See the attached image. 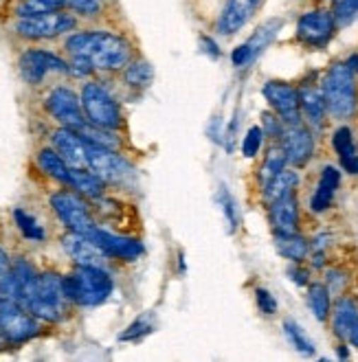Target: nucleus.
Wrapping results in <instances>:
<instances>
[{"label": "nucleus", "mask_w": 358, "mask_h": 362, "mask_svg": "<svg viewBox=\"0 0 358 362\" xmlns=\"http://www.w3.org/2000/svg\"><path fill=\"white\" fill-rule=\"evenodd\" d=\"M35 160H37V167L47 176H51L53 180H57L62 185H69L71 167L64 158L57 154L55 147H40L37 154H35Z\"/></svg>", "instance_id": "4be33fe9"}, {"label": "nucleus", "mask_w": 358, "mask_h": 362, "mask_svg": "<svg viewBox=\"0 0 358 362\" xmlns=\"http://www.w3.org/2000/svg\"><path fill=\"white\" fill-rule=\"evenodd\" d=\"M308 305L319 321H325L330 314V290L323 284H312L308 290Z\"/></svg>", "instance_id": "2f4dec72"}, {"label": "nucleus", "mask_w": 358, "mask_h": 362, "mask_svg": "<svg viewBox=\"0 0 358 362\" xmlns=\"http://www.w3.org/2000/svg\"><path fill=\"white\" fill-rule=\"evenodd\" d=\"M299 105L304 108L306 117L310 119L312 125H321L323 123V117H325V99H323V93H319L317 88L312 86H306L299 90Z\"/></svg>", "instance_id": "a878e982"}, {"label": "nucleus", "mask_w": 358, "mask_h": 362, "mask_svg": "<svg viewBox=\"0 0 358 362\" xmlns=\"http://www.w3.org/2000/svg\"><path fill=\"white\" fill-rule=\"evenodd\" d=\"M270 222L275 233H297L299 228V206L294 194H286L270 202Z\"/></svg>", "instance_id": "aec40b11"}, {"label": "nucleus", "mask_w": 358, "mask_h": 362, "mask_svg": "<svg viewBox=\"0 0 358 362\" xmlns=\"http://www.w3.org/2000/svg\"><path fill=\"white\" fill-rule=\"evenodd\" d=\"M220 198H222V209H224V213H226V220H229V226H231V230L236 228V224H238V218H236V202H233V198L229 196V191L222 187V191H220Z\"/></svg>", "instance_id": "ea45409f"}, {"label": "nucleus", "mask_w": 358, "mask_h": 362, "mask_svg": "<svg viewBox=\"0 0 358 362\" xmlns=\"http://www.w3.org/2000/svg\"><path fill=\"white\" fill-rule=\"evenodd\" d=\"M0 334L11 343H25L40 334V318L25 305L3 299L0 301Z\"/></svg>", "instance_id": "1a4fd4ad"}, {"label": "nucleus", "mask_w": 358, "mask_h": 362, "mask_svg": "<svg viewBox=\"0 0 358 362\" xmlns=\"http://www.w3.org/2000/svg\"><path fill=\"white\" fill-rule=\"evenodd\" d=\"M69 187L88 200L103 198V191H106V182H103L97 174H93L91 169H75V167H71Z\"/></svg>", "instance_id": "412c9836"}, {"label": "nucleus", "mask_w": 358, "mask_h": 362, "mask_svg": "<svg viewBox=\"0 0 358 362\" xmlns=\"http://www.w3.org/2000/svg\"><path fill=\"white\" fill-rule=\"evenodd\" d=\"M339 180H341V176H339V172H336L334 167H325L323 169L319 187H317V191H314V196L310 200L312 211L321 213V211H325L330 206V202L334 198V191H336V187H339Z\"/></svg>", "instance_id": "5701e85b"}, {"label": "nucleus", "mask_w": 358, "mask_h": 362, "mask_svg": "<svg viewBox=\"0 0 358 362\" xmlns=\"http://www.w3.org/2000/svg\"><path fill=\"white\" fill-rule=\"evenodd\" d=\"M64 51L71 57L86 59L101 73L123 71L132 62V45L123 35L110 31H77L64 42Z\"/></svg>", "instance_id": "f257e3e1"}, {"label": "nucleus", "mask_w": 358, "mask_h": 362, "mask_svg": "<svg viewBox=\"0 0 358 362\" xmlns=\"http://www.w3.org/2000/svg\"><path fill=\"white\" fill-rule=\"evenodd\" d=\"M86 158H88L91 172L97 174L106 185H128L134 178L132 165L119 152L108 150V147H101V145L86 141Z\"/></svg>", "instance_id": "6e6552de"}, {"label": "nucleus", "mask_w": 358, "mask_h": 362, "mask_svg": "<svg viewBox=\"0 0 358 362\" xmlns=\"http://www.w3.org/2000/svg\"><path fill=\"white\" fill-rule=\"evenodd\" d=\"M13 220H16V226L20 228V233H23L29 242H45L47 233L37 224V220L31 216V213H27L23 209H16L13 211Z\"/></svg>", "instance_id": "7c9ffc66"}, {"label": "nucleus", "mask_w": 358, "mask_h": 362, "mask_svg": "<svg viewBox=\"0 0 358 362\" xmlns=\"http://www.w3.org/2000/svg\"><path fill=\"white\" fill-rule=\"evenodd\" d=\"M341 163L350 174H358V154L345 156V158H341Z\"/></svg>", "instance_id": "37998d69"}, {"label": "nucleus", "mask_w": 358, "mask_h": 362, "mask_svg": "<svg viewBox=\"0 0 358 362\" xmlns=\"http://www.w3.org/2000/svg\"><path fill=\"white\" fill-rule=\"evenodd\" d=\"M64 9H71V0H20L16 7V16L27 18V16L64 11Z\"/></svg>", "instance_id": "bb28decb"}, {"label": "nucleus", "mask_w": 358, "mask_h": 362, "mask_svg": "<svg viewBox=\"0 0 358 362\" xmlns=\"http://www.w3.org/2000/svg\"><path fill=\"white\" fill-rule=\"evenodd\" d=\"M264 132L268 134V136H282V125H279V121H277V117H272V115H264Z\"/></svg>", "instance_id": "a19ab883"}, {"label": "nucleus", "mask_w": 358, "mask_h": 362, "mask_svg": "<svg viewBox=\"0 0 358 362\" xmlns=\"http://www.w3.org/2000/svg\"><path fill=\"white\" fill-rule=\"evenodd\" d=\"M279 27H282V20H268V23H264L255 33L250 35L248 42H244V45L238 47L233 51V55H231L236 66H246V64H250L253 59H255L270 45L272 37L277 35Z\"/></svg>", "instance_id": "f3484780"}, {"label": "nucleus", "mask_w": 358, "mask_h": 362, "mask_svg": "<svg viewBox=\"0 0 358 362\" xmlns=\"http://www.w3.org/2000/svg\"><path fill=\"white\" fill-rule=\"evenodd\" d=\"M334 16L325 9H314L299 18L297 23V37L308 47H323L334 35Z\"/></svg>", "instance_id": "f8f14e48"}, {"label": "nucleus", "mask_w": 358, "mask_h": 362, "mask_svg": "<svg viewBox=\"0 0 358 362\" xmlns=\"http://www.w3.org/2000/svg\"><path fill=\"white\" fill-rule=\"evenodd\" d=\"M9 268H11V259H9V252L0 246V279L9 272Z\"/></svg>", "instance_id": "79ce46f5"}, {"label": "nucleus", "mask_w": 358, "mask_h": 362, "mask_svg": "<svg viewBox=\"0 0 358 362\" xmlns=\"http://www.w3.org/2000/svg\"><path fill=\"white\" fill-rule=\"evenodd\" d=\"M339 356H341V358H347V349L341 347V349H339Z\"/></svg>", "instance_id": "09e8293b"}, {"label": "nucleus", "mask_w": 358, "mask_h": 362, "mask_svg": "<svg viewBox=\"0 0 358 362\" xmlns=\"http://www.w3.org/2000/svg\"><path fill=\"white\" fill-rule=\"evenodd\" d=\"M77 27V18L73 13L64 11H51V13H37V16H27L18 18L13 25V33L29 42H40V40H53L59 37Z\"/></svg>", "instance_id": "423d86ee"}, {"label": "nucleus", "mask_w": 358, "mask_h": 362, "mask_svg": "<svg viewBox=\"0 0 358 362\" xmlns=\"http://www.w3.org/2000/svg\"><path fill=\"white\" fill-rule=\"evenodd\" d=\"M275 246L282 257L290 262H304L308 257V242L297 233H277Z\"/></svg>", "instance_id": "393cba45"}, {"label": "nucleus", "mask_w": 358, "mask_h": 362, "mask_svg": "<svg viewBox=\"0 0 358 362\" xmlns=\"http://www.w3.org/2000/svg\"><path fill=\"white\" fill-rule=\"evenodd\" d=\"M290 274H292V276H290V279H294V281H297L299 286L308 284V279H306V276H308V274H306L304 270H290Z\"/></svg>", "instance_id": "c03bdc74"}, {"label": "nucleus", "mask_w": 358, "mask_h": 362, "mask_svg": "<svg viewBox=\"0 0 358 362\" xmlns=\"http://www.w3.org/2000/svg\"><path fill=\"white\" fill-rule=\"evenodd\" d=\"M255 299H258V308L264 312V314H275L277 312V301L272 299V294L264 288H258L255 290Z\"/></svg>", "instance_id": "4c0bfd02"}, {"label": "nucleus", "mask_w": 358, "mask_h": 362, "mask_svg": "<svg viewBox=\"0 0 358 362\" xmlns=\"http://www.w3.org/2000/svg\"><path fill=\"white\" fill-rule=\"evenodd\" d=\"M325 108L336 119H350L356 110V81L347 64H332L323 79Z\"/></svg>", "instance_id": "39448f33"}, {"label": "nucleus", "mask_w": 358, "mask_h": 362, "mask_svg": "<svg viewBox=\"0 0 358 362\" xmlns=\"http://www.w3.org/2000/svg\"><path fill=\"white\" fill-rule=\"evenodd\" d=\"M297 182H299L297 172H288V169H282V172L266 185L264 196H266L268 202H272V200H277V198H282L286 194H292L294 187H297Z\"/></svg>", "instance_id": "cd10ccee"}, {"label": "nucleus", "mask_w": 358, "mask_h": 362, "mask_svg": "<svg viewBox=\"0 0 358 362\" xmlns=\"http://www.w3.org/2000/svg\"><path fill=\"white\" fill-rule=\"evenodd\" d=\"M332 145H334V150L339 152V156H341V158L356 154V150H354V141H352V130H350V127H339V130L334 132Z\"/></svg>", "instance_id": "f704fd0d"}, {"label": "nucleus", "mask_w": 358, "mask_h": 362, "mask_svg": "<svg viewBox=\"0 0 358 362\" xmlns=\"http://www.w3.org/2000/svg\"><path fill=\"white\" fill-rule=\"evenodd\" d=\"M152 332V325L145 321V318H139L137 323H132L130 327H128V332H123L121 334V340H139L141 336H145V334H150Z\"/></svg>", "instance_id": "58836bf2"}, {"label": "nucleus", "mask_w": 358, "mask_h": 362, "mask_svg": "<svg viewBox=\"0 0 358 362\" xmlns=\"http://www.w3.org/2000/svg\"><path fill=\"white\" fill-rule=\"evenodd\" d=\"M18 71L29 86H40L51 73H69V62H64L51 51L29 49L20 55Z\"/></svg>", "instance_id": "9b49d317"}, {"label": "nucleus", "mask_w": 358, "mask_h": 362, "mask_svg": "<svg viewBox=\"0 0 358 362\" xmlns=\"http://www.w3.org/2000/svg\"><path fill=\"white\" fill-rule=\"evenodd\" d=\"M71 11L77 16H97L101 11V0H71Z\"/></svg>", "instance_id": "e433bc0d"}, {"label": "nucleus", "mask_w": 358, "mask_h": 362, "mask_svg": "<svg viewBox=\"0 0 358 362\" xmlns=\"http://www.w3.org/2000/svg\"><path fill=\"white\" fill-rule=\"evenodd\" d=\"M45 108L59 125L71 127V130H79L81 125L88 123L83 117L79 95L69 86H55L45 99Z\"/></svg>", "instance_id": "9d476101"}, {"label": "nucleus", "mask_w": 358, "mask_h": 362, "mask_svg": "<svg viewBox=\"0 0 358 362\" xmlns=\"http://www.w3.org/2000/svg\"><path fill=\"white\" fill-rule=\"evenodd\" d=\"M358 321V308L352 299L343 296V299L336 301L334 308V334L339 338H350V332L354 323Z\"/></svg>", "instance_id": "b1692460"}, {"label": "nucleus", "mask_w": 358, "mask_h": 362, "mask_svg": "<svg viewBox=\"0 0 358 362\" xmlns=\"http://www.w3.org/2000/svg\"><path fill=\"white\" fill-rule=\"evenodd\" d=\"M81 108L86 121L95 127L119 132L125 125L119 101L108 93V88L99 81H86L81 86Z\"/></svg>", "instance_id": "7ed1b4c3"}, {"label": "nucleus", "mask_w": 358, "mask_h": 362, "mask_svg": "<svg viewBox=\"0 0 358 362\" xmlns=\"http://www.w3.org/2000/svg\"><path fill=\"white\" fill-rule=\"evenodd\" d=\"M62 286L69 303L81 308H95L108 301L115 290V281L103 266H75L67 276H62Z\"/></svg>", "instance_id": "f03ea898"}, {"label": "nucleus", "mask_w": 358, "mask_h": 362, "mask_svg": "<svg viewBox=\"0 0 358 362\" xmlns=\"http://www.w3.org/2000/svg\"><path fill=\"white\" fill-rule=\"evenodd\" d=\"M284 152L288 163H292L294 167H301L310 160L312 150H314V141L312 134L301 125H292L290 130L284 134Z\"/></svg>", "instance_id": "6ab92c4d"}, {"label": "nucleus", "mask_w": 358, "mask_h": 362, "mask_svg": "<svg viewBox=\"0 0 358 362\" xmlns=\"http://www.w3.org/2000/svg\"><path fill=\"white\" fill-rule=\"evenodd\" d=\"M51 209L55 211L59 222L69 230L81 233V235H88V233L97 226L88 202L83 200V196L77 194V191H71V189L55 191L51 196Z\"/></svg>", "instance_id": "0eeeda50"}, {"label": "nucleus", "mask_w": 358, "mask_h": 362, "mask_svg": "<svg viewBox=\"0 0 358 362\" xmlns=\"http://www.w3.org/2000/svg\"><path fill=\"white\" fill-rule=\"evenodd\" d=\"M51 145L57 150V154L69 163V167L75 169H88L86 158V139H83L77 130L59 125L51 132Z\"/></svg>", "instance_id": "4468645a"}, {"label": "nucleus", "mask_w": 358, "mask_h": 362, "mask_svg": "<svg viewBox=\"0 0 358 362\" xmlns=\"http://www.w3.org/2000/svg\"><path fill=\"white\" fill-rule=\"evenodd\" d=\"M286 160H288V158H286L284 147H279V145L270 147L268 154H266V158H264V163H262V169H260V180L264 182V187L282 172L284 165H286Z\"/></svg>", "instance_id": "c756f323"}, {"label": "nucleus", "mask_w": 358, "mask_h": 362, "mask_svg": "<svg viewBox=\"0 0 358 362\" xmlns=\"http://www.w3.org/2000/svg\"><path fill=\"white\" fill-rule=\"evenodd\" d=\"M88 238L108 255L110 259H121V262H134L143 255V244L139 240H132V238H123V235H117V233H110L106 228H99L95 226Z\"/></svg>", "instance_id": "ddd939ff"}, {"label": "nucleus", "mask_w": 358, "mask_h": 362, "mask_svg": "<svg viewBox=\"0 0 358 362\" xmlns=\"http://www.w3.org/2000/svg\"><path fill=\"white\" fill-rule=\"evenodd\" d=\"M62 248H64V252L79 266L106 268V262L110 259L88 235H81V233H75V230H69L67 235H62Z\"/></svg>", "instance_id": "dca6fc26"}, {"label": "nucleus", "mask_w": 358, "mask_h": 362, "mask_svg": "<svg viewBox=\"0 0 358 362\" xmlns=\"http://www.w3.org/2000/svg\"><path fill=\"white\" fill-rule=\"evenodd\" d=\"M202 45L207 47V51H209V53H212V57H218V55H220V53L216 51L218 47H216V45H214V42H212V40H209V37H202Z\"/></svg>", "instance_id": "a18cd8bd"}, {"label": "nucleus", "mask_w": 358, "mask_h": 362, "mask_svg": "<svg viewBox=\"0 0 358 362\" xmlns=\"http://www.w3.org/2000/svg\"><path fill=\"white\" fill-rule=\"evenodd\" d=\"M284 329H286V336H288V340L292 343V347H294V349H299L301 354H314L312 340L304 334V329H301L297 323L286 321V323H284Z\"/></svg>", "instance_id": "72a5a7b5"}, {"label": "nucleus", "mask_w": 358, "mask_h": 362, "mask_svg": "<svg viewBox=\"0 0 358 362\" xmlns=\"http://www.w3.org/2000/svg\"><path fill=\"white\" fill-rule=\"evenodd\" d=\"M123 81L132 88H145L152 81V66L145 59H132L123 69Z\"/></svg>", "instance_id": "c85d7f7f"}, {"label": "nucleus", "mask_w": 358, "mask_h": 362, "mask_svg": "<svg viewBox=\"0 0 358 362\" xmlns=\"http://www.w3.org/2000/svg\"><path fill=\"white\" fill-rule=\"evenodd\" d=\"M347 69H350L352 73H358V55H352V57L347 59Z\"/></svg>", "instance_id": "de8ad7c7"}, {"label": "nucleus", "mask_w": 358, "mask_h": 362, "mask_svg": "<svg viewBox=\"0 0 358 362\" xmlns=\"http://www.w3.org/2000/svg\"><path fill=\"white\" fill-rule=\"evenodd\" d=\"M262 141H264V130H262V127H250V130L246 132V136H244V143H242L244 156L246 158L258 156L260 147H262Z\"/></svg>", "instance_id": "c9c22d12"}, {"label": "nucleus", "mask_w": 358, "mask_h": 362, "mask_svg": "<svg viewBox=\"0 0 358 362\" xmlns=\"http://www.w3.org/2000/svg\"><path fill=\"white\" fill-rule=\"evenodd\" d=\"M67 294H64V286H62V274L47 270L40 272L37 286L33 290V294L29 296V301L25 303V308L37 316L40 321H49L55 323L59 321L67 312Z\"/></svg>", "instance_id": "20e7f679"}, {"label": "nucleus", "mask_w": 358, "mask_h": 362, "mask_svg": "<svg viewBox=\"0 0 358 362\" xmlns=\"http://www.w3.org/2000/svg\"><path fill=\"white\" fill-rule=\"evenodd\" d=\"M332 16L336 25H350L358 18V0H332Z\"/></svg>", "instance_id": "473e14b6"}, {"label": "nucleus", "mask_w": 358, "mask_h": 362, "mask_svg": "<svg viewBox=\"0 0 358 362\" xmlns=\"http://www.w3.org/2000/svg\"><path fill=\"white\" fill-rule=\"evenodd\" d=\"M260 5L262 0H226V7L218 20V31L224 35L238 33L253 18V13L258 11Z\"/></svg>", "instance_id": "a211bd4d"}, {"label": "nucleus", "mask_w": 358, "mask_h": 362, "mask_svg": "<svg viewBox=\"0 0 358 362\" xmlns=\"http://www.w3.org/2000/svg\"><path fill=\"white\" fill-rule=\"evenodd\" d=\"M347 340H352V345H356L358 347V321L354 323V327H352V332H350V338Z\"/></svg>", "instance_id": "49530a36"}, {"label": "nucleus", "mask_w": 358, "mask_h": 362, "mask_svg": "<svg viewBox=\"0 0 358 362\" xmlns=\"http://www.w3.org/2000/svg\"><path fill=\"white\" fill-rule=\"evenodd\" d=\"M264 97L272 105V110L290 123L299 125V90L292 88L286 81H268L264 86Z\"/></svg>", "instance_id": "2eb2a0df"}]
</instances>
